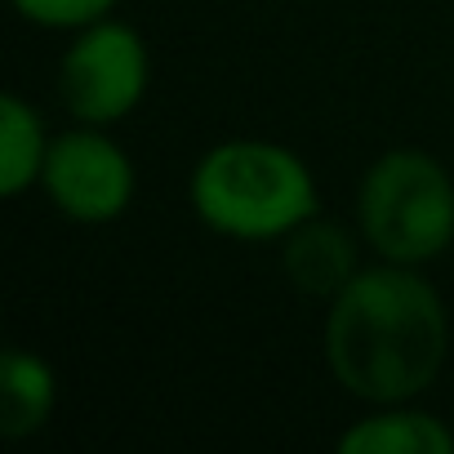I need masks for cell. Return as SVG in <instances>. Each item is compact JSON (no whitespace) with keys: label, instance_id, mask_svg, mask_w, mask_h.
Returning <instances> with one entry per match:
<instances>
[{"label":"cell","instance_id":"obj_1","mask_svg":"<svg viewBox=\"0 0 454 454\" xmlns=\"http://www.w3.org/2000/svg\"><path fill=\"white\" fill-rule=\"evenodd\" d=\"M441 294L405 263L356 272L334 299L325 321V356L334 379L374 405L419 396L445 361Z\"/></svg>","mask_w":454,"mask_h":454},{"label":"cell","instance_id":"obj_3","mask_svg":"<svg viewBox=\"0 0 454 454\" xmlns=\"http://www.w3.org/2000/svg\"><path fill=\"white\" fill-rule=\"evenodd\" d=\"M361 237L387 263L419 268L454 241V183L427 152H387L361 178Z\"/></svg>","mask_w":454,"mask_h":454},{"label":"cell","instance_id":"obj_6","mask_svg":"<svg viewBox=\"0 0 454 454\" xmlns=\"http://www.w3.org/2000/svg\"><path fill=\"white\" fill-rule=\"evenodd\" d=\"M356 272H361L356 268V241L339 223H321L312 214L308 223H299L286 237V277L303 294L334 299Z\"/></svg>","mask_w":454,"mask_h":454},{"label":"cell","instance_id":"obj_4","mask_svg":"<svg viewBox=\"0 0 454 454\" xmlns=\"http://www.w3.org/2000/svg\"><path fill=\"white\" fill-rule=\"evenodd\" d=\"M63 103L85 125H112L143 103L147 90V45L134 27L98 19L81 27L59 72Z\"/></svg>","mask_w":454,"mask_h":454},{"label":"cell","instance_id":"obj_10","mask_svg":"<svg viewBox=\"0 0 454 454\" xmlns=\"http://www.w3.org/2000/svg\"><path fill=\"white\" fill-rule=\"evenodd\" d=\"M116 0H14V10L36 27H90L107 19Z\"/></svg>","mask_w":454,"mask_h":454},{"label":"cell","instance_id":"obj_2","mask_svg":"<svg viewBox=\"0 0 454 454\" xmlns=\"http://www.w3.org/2000/svg\"><path fill=\"white\" fill-rule=\"evenodd\" d=\"M192 205L200 223L237 241H277L317 214V183L308 165L259 138L218 143L192 174Z\"/></svg>","mask_w":454,"mask_h":454},{"label":"cell","instance_id":"obj_9","mask_svg":"<svg viewBox=\"0 0 454 454\" xmlns=\"http://www.w3.org/2000/svg\"><path fill=\"white\" fill-rule=\"evenodd\" d=\"M45 156H50V143H45L41 116L19 94H5L0 98V192L5 196L27 192L41 178Z\"/></svg>","mask_w":454,"mask_h":454},{"label":"cell","instance_id":"obj_8","mask_svg":"<svg viewBox=\"0 0 454 454\" xmlns=\"http://www.w3.org/2000/svg\"><path fill=\"white\" fill-rule=\"evenodd\" d=\"M343 454H454V432L419 410H383L339 436Z\"/></svg>","mask_w":454,"mask_h":454},{"label":"cell","instance_id":"obj_7","mask_svg":"<svg viewBox=\"0 0 454 454\" xmlns=\"http://www.w3.org/2000/svg\"><path fill=\"white\" fill-rule=\"evenodd\" d=\"M54 401H59L54 370L41 356L10 348L5 361H0V432L5 436L41 432L54 414Z\"/></svg>","mask_w":454,"mask_h":454},{"label":"cell","instance_id":"obj_5","mask_svg":"<svg viewBox=\"0 0 454 454\" xmlns=\"http://www.w3.org/2000/svg\"><path fill=\"white\" fill-rule=\"evenodd\" d=\"M41 183L50 200L76 223H112L134 200L129 156L94 129H72L50 143Z\"/></svg>","mask_w":454,"mask_h":454}]
</instances>
